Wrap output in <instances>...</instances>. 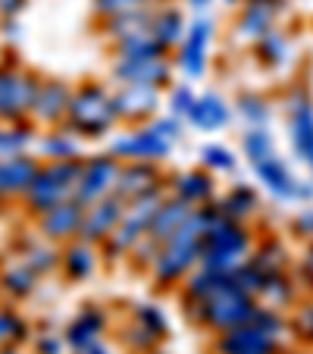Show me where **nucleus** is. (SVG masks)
<instances>
[{
  "label": "nucleus",
  "mask_w": 313,
  "mask_h": 354,
  "mask_svg": "<svg viewBox=\"0 0 313 354\" xmlns=\"http://www.w3.org/2000/svg\"><path fill=\"white\" fill-rule=\"evenodd\" d=\"M41 75L22 66H3L0 73V122H32L35 94Z\"/></svg>",
  "instance_id": "obj_6"
},
{
  "label": "nucleus",
  "mask_w": 313,
  "mask_h": 354,
  "mask_svg": "<svg viewBox=\"0 0 313 354\" xmlns=\"http://www.w3.org/2000/svg\"><path fill=\"white\" fill-rule=\"evenodd\" d=\"M185 32H188V19H185V13H182L179 7H173V3H160V7L153 10L151 35L157 38V44H160L163 50L179 47L182 38H185Z\"/></svg>",
  "instance_id": "obj_22"
},
{
  "label": "nucleus",
  "mask_w": 313,
  "mask_h": 354,
  "mask_svg": "<svg viewBox=\"0 0 313 354\" xmlns=\"http://www.w3.org/2000/svg\"><path fill=\"white\" fill-rule=\"evenodd\" d=\"M122 210H126V198L120 194H107V198L94 201L91 207H85V216H82V229H79V239L91 241V245H100L113 235L116 223L122 220Z\"/></svg>",
  "instance_id": "obj_12"
},
{
  "label": "nucleus",
  "mask_w": 313,
  "mask_h": 354,
  "mask_svg": "<svg viewBox=\"0 0 313 354\" xmlns=\"http://www.w3.org/2000/svg\"><path fill=\"white\" fill-rule=\"evenodd\" d=\"M257 57L273 69L285 66V63L292 60V41H288V35L273 28V32H267L263 38H257Z\"/></svg>",
  "instance_id": "obj_32"
},
{
  "label": "nucleus",
  "mask_w": 313,
  "mask_h": 354,
  "mask_svg": "<svg viewBox=\"0 0 313 354\" xmlns=\"http://www.w3.org/2000/svg\"><path fill=\"white\" fill-rule=\"evenodd\" d=\"M194 308H198V317L204 323H210V326L220 329V333H229V329H235V326L251 320L257 304H254V295L241 292V288L235 286V279H229L220 292H214L210 298L198 301Z\"/></svg>",
  "instance_id": "obj_5"
},
{
  "label": "nucleus",
  "mask_w": 313,
  "mask_h": 354,
  "mask_svg": "<svg viewBox=\"0 0 313 354\" xmlns=\"http://www.w3.org/2000/svg\"><path fill=\"white\" fill-rule=\"evenodd\" d=\"M38 351L41 354H60L63 351V339H57V335H41V339H38Z\"/></svg>",
  "instance_id": "obj_44"
},
{
  "label": "nucleus",
  "mask_w": 313,
  "mask_h": 354,
  "mask_svg": "<svg viewBox=\"0 0 313 354\" xmlns=\"http://www.w3.org/2000/svg\"><path fill=\"white\" fill-rule=\"evenodd\" d=\"M151 126L157 129V132H160V135H163V138H167V141H173V145H176V141H179V135H182L179 116H173V120H153Z\"/></svg>",
  "instance_id": "obj_41"
},
{
  "label": "nucleus",
  "mask_w": 313,
  "mask_h": 354,
  "mask_svg": "<svg viewBox=\"0 0 313 354\" xmlns=\"http://www.w3.org/2000/svg\"><path fill=\"white\" fill-rule=\"evenodd\" d=\"M41 276L35 273L32 267H28L22 257H16V261H7L3 267H0V292L13 295V298H26V295L35 292V286H38Z\"/></svg>",
  "instance_id": "obj_27"
},
{
  "label": "nucleus",
  "mask_w": 313,
  "mask_h": 354,
  "mask_svg": "<svg viewBox=\"0 0 313 354\" xmlns=\"http://www.w3.org/2000/svg\"><path fill=\"white\" fill-rule=\"evenodd\" d=\"M288 122H292V145L298 151V157L304 160L313 147V104L304 94L292 97V104H288Z\"/></svg>",
  "instance_id": "obj_25"
},
{
  "label": "nucleus",
  "mask_w": 313,
  "mask_h": 354,
  "mask_svg": "<svg viewBox=\"0 0 313 354\" xmlns=\"http://www.w3.org/2000/svg\"><path fill=\"white\" fill-rule=\"evenodd\" d=\"M41 154L47 160H79V135L69 132L66 126L47 132L41 138Z\"/></svg>",
  "instance_id": "obj_29"
},
{
  "label": "nucleus",
  "mask_w": 313,
  "mask_h": 354,
  "mask_svg": "<svg viewBox=\"0 0 313 354\" xmlns=\"http://www.w3.org/2000/svg\"><path fill=\"white\" fill-rule=\"evenodd\" d=\"M19 257H22V261H26L38 276H44V273H50L54 267H60V254H57L54 248H47V245H28Z\"/></svg>",
  "instance_id": "obj_35"
},
{
  "label": "nucleus",
  "mask_w": 313,
  "mask_h": 354,
  "mask_svg": "<svg viewBox=\"0 0 313 354\" xmlns=\"http://www.w3.org/2000/svg\"><path fill=\"white\" fill-rule=\"evenodd\" d=\"M191 204L182 198H163L160 207H157V214H153L151 220V229H147V239L153 241V245H163L167 239H173L176 232H179V226L188 220V214H191Z\"/></svg>",
  "instance_id": "obj_19"
},
{
  "label": "nucleus",
  "mask_w": 313,
  "mask_h": 354,
  "mask_svg": "<svg viewBox=\"0 0 313 354\" xmlns=\"http://www.w3.org/2000/svg\"><path fill=\"white\" fill-rule=\"evenodd\" d=\"M41 163L38 157L26 154H13V157H0V201H13L28 192L32 179L38 176Z\"/></svg>",
  "instance_id": "obj_16"
},
{
  "label": "nucleus",
  "mask_w": 313,
  "mask_h": 354,
  "mask_svg": "<svg viewBox=\"0 0 313 354\" xmlns=\"http://www.w3.org/2000/svg\"><path fill=\"white\" fill-rule=\"evenodd\" d=\"M254 173H257V179L263 182V185H267V192L276 194L279 201H304L313 194V185L301 182L276 154L267 157V160L254 163Z\"/></svg>",
  "instance_id": "obj_14"
},
{
  "label": "nucleus",
  "mask_w": 313,
  "mask_h": 354,
  "mask_svg": "<svg viewBox=\"0 0 313 354\" xmlns=\"http://www.w3.org/2000/svg\"><path fill=\"white\" fill-rule=\"evenodd\" d=\"M294 326H298L304 335H310V339H313V304H304V308L298 310V317H294Z\"/></svg>",
  "instance_id": "obj_43"
},
{
  "label": "nucleus",
  "mask_w": 313,
  "mask_h": 354,
  "mask_svg": "<svg viewBox=\"0 0 313 354\" xmlns=\"http://www.w3.org/2000/svg\"><path fill=\"white\" fill-rule=\"evenodd\" d=\"M173 198L188 201L191 207H204L207 201L214 198V179L207 173H179L173 179Z\"/></svg>",
  "instance_id": "obj_28"
},
{
  "label": "nucleus",
  "mask_w": 313,
  "mask_h": 354,
  "mask_svg": "<svg viewBox=\"0 0 313 354\" xmlns=\"http://www.w3.org/2000/svg\"><path fill=\"white\" fill-rule=\"evenodd\" d=\"M185 3H188V7H194V10H198V13H204V10L210 7L214 0H185Z\"/></svg>",
  "instance_id": "obj_47"
},
{
  "label": "nucleus",
  "mask_w": 313,
  "mask_h": 354,
  "mask_svg": "<svg viewBox=\"0 0 313 354\" xmlns=\"http://www.w3.org/2000/svg\"><path fill=\"white\" fill-rule=\"evenodd\" d=\"M214 19H207L204 13L194 16L188 22V32L179 44V69L188 79H200L207 69V50L214 44Z\"/></svg>",
  "instance_id": "obj_10"
},
{
  "label": "nucleus",
  "mask_w": 313,
  "mask_h": 354,
  "mask_svg": "<svg viewBox=\"0 0 313 354\" xmlns=\"http://www.w3.org/2000/svg\"><path fill=\"white\" fill-rule=\"evenodd\" d=\"M160 201H163V192L126 201L122 220L116 223L113 235H110L104 245H110L113 254H132V248L138 245V241L147 235V229H151V220H153V214H157V207H160Z\"/></svg>",
  "instance_id": "obj_7"
},
{
  "label": "nucleus",
  "mask_w": 313,
  "mask_h": 354,
  "mask_svg": "<svg viewBox=\"0 0 313 354\" xmlns=\"http://www.w3.org/2000/svg\"><path fill=\"white\" fill-rule=\"evenodd\" d=\"M167 0H91V10L97 19H110L120 13H135V10H157Z\"/></svg>",
  "instance_id": "obj_33"
},
{
  "label": "nucleus",
  "mask_w": 313,
  "mask_h": 354,
  "mask_svg": "<svg viewBox=\"0 0 313 354\" xmlns=\"http://www.w3.org/2000/svg\"><path fill=\"white\" fill-rule=\"evenodd\" d=\"M238 116L251 129L267 126V122H269V104L263 97H257V94H245V97L238 100Z\"/></svg>",
  "instance_id": "obj_36"
},
{
  "label": "nucleus",
  "mask_w": 313,
  "mask_h": 354,
  "mask_svg": "<svg viewBox=\"0 0 313 354\" xmlns=\"http://www.w3.org/2000/svg\"><path fill=\"white\" fill-rule=\"evenodd\" d=\"M200 160H204L207 169H214V173H229V169H235V154L222 145H207L204 151H200Z\"/></svg>",
  "instance_id": "obj_38"
},
{
  "label": "nucleus",
  "mask_w": 313,
  "mask_h": 354,
  "mask_svg": "<svg viewBox=\"0 0 313 354\" xmlns=\"http://www.w3.org/2000/svg\"><path fill=\"white\" fill-rule=\"evenodd\" d=\"M273 335H267L263 329H257L251 320L241 323V326L222 333L220 348L222 354H269L273 351Z\"/></svg>",
  "instance_id": "obj_21"
},
{
  "label": "nucleus",
  "mask_w": 313,
  "mask_h": 354,
  "mask_svg": "<svg viewBox=\"0 0 313 354\" xmlns=\"http://www.w3.org/2000/svg\"><path fill=\"white\" fill-rule=\"evenodd\" d=\"M104 326H107L104 314H100L97 308H85V310H82V314L66 326L63 339H66V345L75 351V348H85V345H91V342H97L100 335H104Z\"/></svg>",
  "instance_id": "obj_26"
},
{
  "label": "nucleus",
  "mask_w": 313,
  "mask_h": 354,
  "mask_svg": "<svg viewBox=\"0 0 313 354\" xmlns=\"http://www.w3.org/2000/svg\"><path fill=\"white\" fill-rule=\"evenodd\" d=\"M82 173V160H47L41 163L38 176L32 179L28 192L22 194V207L32 216H41L44 210L57 207L75 194V182Z\"/></svg>",
  "instance_id": "obj_3"
},
{
  "label": "nucleus",
  "mask_w": 313,
  "mask_h": 354,
  "mask_svg": "<svg viewBox=\"0 0 313 354\" xmlns=\"http://www.w3.org/2000/svg\"><path fill=\"white\" fill-rule=\"evenodd\" d=\"M304 270L307 273H313V248H310V254H307V261H304Z\"/></svg>",
  "instance_id": "obj_48"
},
{
  "label": "nucleus",
  "mask_w": 313,
  "mask_h": 354,
  "mask_svg": "<svg viewBox=\"0 0 313 354\" xmlns=\"http://www.w3.org/2000/svg\"><path fill=\"white\" fill-rule=\"evenodd\" d=\"M26 339V320L13 308H0V345H16Z\"/></svg>",
  "instance_id": "obj_37"
},
{
  "label": "nucleus",
  "mask_w": 313,
  "mask_h": 354,
  "mask_svg": "<svg viewBox=\"0 0 313 354\" xmlns=\"http://www.w3.org/2000/svg\"><path fill=\"white\" fill-rule=\"evenodd\" d=\"M304 163H307V167H310V169H313V147H310V154H307V157H304Z\"/></svg>",
  "instance_id": "obj_49"
},
{
  "label": "nucleus",
  "mask_w": 313,
  "mask_h": 354,
  "mask_svg": "<svg viewBox=\"0 0 313 354\" xmlns=\"http://www.w3.org/2000/svg\"><path fill=\"white\" fill-rule=\"evenodd\" d=\"M28 7V0H0V22L3 19H19V13Z\"/></svg>",
  "instance_id": "obj_42"
},
{
  "label": "nucleus",
  "mask_w": 313,
  "mask_h": 354,
  "mask_svg": "<svg viewBox=\"0 0 313 354\" xmlns=\"http://www.w3.org/2000/svg\"><path fill=\"white\" fill-rule=\"evenodd\" d=\"M73 354H110V348L97 339V342H91V345H85V348H75Z\"/></svg>",
  "instance_id": "obj_45"
},
{
  "label": "nucleus",
  "mask_w": 313,
  "mask_h": 354,
  "mask_svg": "<svg viewBox=\"0 0 313 354\" xmlns=\"http://www.w3.org/2000/svg\"><path fill=\"white\" fill-rule=\"evenodd\" d=\"M188 122H191L194 129H200V132H216V129H226L229 120H232V110H229V104L220 97V94H204V97L194 100L191 113L185 116Z\"/></svg>",
  "instance_id": "obj_24"
},
{
  "label": "nucleus",
  "mask_w": 313,
  "mask_h": 354,
  "mask_svg": "<svg viewBox=\"0 0 313 354\" xmlns=\"http://www.w3.org/2000/svg\"><path fill=\"white\" fill-rule=\"evenodd\" d=\"M97 251L91 241L85 239H73L66 241V248L60 251V270L69 276L73 282H85L97 273Z\"/></svg>",
  "instance_id": "obj_23"
},
{
  "label": "nucleus",
  "mask_w": 313,
  "mask_h": 354,
  "mask_svg": "<svg viewBox=\"0 0 313 354\" xmlns=\"http://www.w3.org/2000/svg\"><path fill=\"white\" fill-rule=\"evenodd\" d=\"M0 57H3V54H0Z\"/></svg>",
  "instance_id": "obj_52"
},
{
  "label": "nucleus",
  "mask_w": 313,
  "mask_h": 354,
  "mask_svg": "<svg viewBox=\"0 0 313 354\" xmlns=\"http://www.w3.org/2000/svg\"><path fill=\"white\" fill-rule=\"evenodd\" d=\"M216 216V204H204V207H194L188 214V220L179 226V232L173 239H167L153 257L151 270L157 276V282H176L185 279L188 270L194 263H200V251H204V235L210 229Z\"/></svg>",
  "instance_id": "obj_1"
},
{
  "label": "nucleus",
  "mask_w": 313,
  "mask_h": 354,
  "mask_svg": "<svg viewBox=\"0 0 313 354\" xmlns=\"http://www.w3.org/2000/svg\"><path fill=\"white\" fill-rule=\"evenodd\" d=\"M226 3H238V0H226Z\"/></svg>",
  "instance_id": "obj_51"
},
{
  "label": "nucleus",
  "mask_w": 313,
  "mask_h": 354,
  "mask_svg": "<svg viewBox=\"0 0 313 354\" xmlns=\"http://www.w3.org/2000/svg\"><path fill=\"white\" fill-rule=\"evenodd\" d=\"M282 3H285V0H245L241 16H238V22H235L238 32L251 41L273 32L276 19H279V13H282Z\"/></svg>",
  "instance_id": "obj_17"
},
{
  "label": "nucleus",
  "mask_w": 313,
  "mask_h": 354,
  "mask_svg": "<svg viewBox=\"0 0 313 354\" xmlns=\"http://www.w3.org/2000/svg\"><path fill=\"white\" fill-rule=\"evenodd\" d=\"M245 154H247V160H251V167H254V163L267 160V157H273V154H276L273 138H269V132H267L263 126L251 129V132L245 135Z\"/></svg>",
  "instance_id": "obj_34"
},
{
  "label": "nucleus",
  "mask_w": 313,
  "mask_h": 354,
  "mask_svg": "<svg viewBox=\"0 0 313 354\" xmlns=\"http://www.w3.org/2000/svg\"><path fill=\"white\" fill-rule=\"evenodd\" d=\"M69 100H73V88L63 79H41L38 94H35V107H32V122L63 126L69 113Z\"/></svg>",
  "instance_id": "obj_13"
},
{
  "label": "nucleus",
  "mask_w": 313,
  "mask_h": 354,
  "mask_svg": "<svg viewBox=\"0 0 313 354\" xmlns=\"http://www.w3.org/2000/svg\"><path fill=\"white\" fill-rule=\"evenodd\" d=\"M120 173H122V163L116 160L113 154L88 157V160H82V173H79V182H75L73 198L79 201L82 207H91L94 201L107 198V194L116 192Z\"/></svg>",
  "instance_id": "obj_8"
},
{
  "label": "nucleus",
  "mask_w": 313,
  "mask_h": 354,
  "mask_svg": "<svg viewBox=\"0 0 313 354\" xmlns=\"http://www.w3.org/2000/svg\"><path fill=\"white\" fill-rule=\"evenodd\" d=\"M169 60L167 54L157 57H116L113 63V79L120 85H151L160 88L169 79Z\"/></svg>",
  "instance_id": "obj_11"
},
{
  "label": "nucleus",
  "mask_w": 313,
  "mask_h": 354,
  "mask_svg": "<svg viewBox=\"0 0 313 354\" xmlns=\"http://www.w3.org/2000/svg\"><path fill=\"white\" fill-rule=\"evenodd\" d=\"M116 94V113L120 120H147L160 107V88L151 85H122Z\"/></svg>",
  "instance_id": "obj_18"
},
{
  "label": "nucleus",
  "mask_w": 313,
  "mask_h": 354,
  "mask_svg": "<svg viewBox=\"0 0 313 354\" xmlns=\"http://www.w3.org/2000/svg\"><path fill=\"white\" fill-rule=\"evenodd\" d=\"M194 100H198V94H194L188 85H179V88H176V91H173V97H169V104H173V113L185 120V116L191 113Z\"/></svg>",
  "instance_id": "obj_40"
},
{
  "label": "nucleus",
  "mask_w": 313,
  "mask_h": 354,
  "mask_svg": "<svg viewBox=\"0 0 313 354\" xmlns=\"http://www.w3.org/2000/svg\"><path fill=\"white\" fill-rule=\"evenodd\" d=\"M160 188V176L153 169V163H126L120 173V182H116V194L126 201L144 198V194H157Z\"/></svg>",
  "instance_id": "obj_20"
},
{
  "label": "nucleus",
  "mask_w": 313,
  "mask_h": 354,
  "mask_svg": "<svg viewBox=\"0 0 313 354\" xmlns=\"http://www.w3.org/2000/svg\"><path fill=\"white\" fill-rule=\"evenodd\" d=\"M298 232L301 235H313V214H304L298 220Z\"/></svg>",
  "instance_id": "obj_46"
},
{
  "label": "nucleus",
  "mask_w": 313,
  "mask_h": 354,
  "mask_svg": "<svg viewBox=\"0 0 313 354\" xmlns=\"http://www.w3.org/2000/svg\"><path fill=\"white\" fill-rule=\"evenodd\" d=\"M216 210H220L222 216H229V220L245 223L247 216L257 210V194H254L247 185H235L232 192L226 194V198L216 201Z\"/></svg>",
  "instance_id": "obj_30"
},
{
  "label": "nucleus",
  "mask_w": 313,
  "mask_h": 354,
  "mask_svg": "<svg viewBox=\"0 0 313 354\" xmlns=\"http://www.w3.org/2000/svg\"><path fill=\"white\" fill-rule=\"evenodd\" d=\"M251 254V232L245 229V223L229 220L216 210L214 223L204 235V251H200V263L214 270H226L232 273L235 267L247 261Z\"/></svg>",
  "instance_id": "obj_4"
},
{
  "label": "nucleus",
  "mask_w": 313,
  "mask_h": 354,
  "mask_svg": "<svg viewBox=\"0 0 313 354\" xmlns=\"http://www.w3.org/2000/svg\"><path fill=\"white\" fill-rule=\"evenodd\" d=\"M0 73H3V57H0Z\"/></svg>",
  "instance_id": "obj_50"
},
{
  "label": "nucleus",
  "mask_w": 313,
  "mask_h": 354,
  "mask_svg": "<svg viewBox=\"0 0 313 354\" xmlns=\"http://www.w3.org/2000/svg\"><path fill=\"white\" fill-rule=\"evenodd\" d=\"M135 323H138V326H144L151 335H160L163 329H167V317L153 308V304H141V308L135 310Z\"/></svg>",
  "instance_id": "obj_39"
},
{
  "label": "nucleus",
  "mask_w": 313,
  "mask_h": 354,
  "mask_svg": "<svg viewBox=\"0 0 313 354\" xmlns=\"http://www.w3.org/2000/svg\"><path fill=\"white\" fill-rule=\"evenodd\" d=\"M82 216H85V207H82L75 198L63 201V204H57V207L44 210L41 216H35L38 220V232L44 235L47 241H73L79 239V229H82Z\"/></svg>",
  "instance_id": "obj_15"
},
{
  "label": "nucleus",
  "mask_w": 313,
  "mask_h": 354,
  "mask_svg": "<svg viewBox=\"0 0 313 354\" xmlns=\"http://www.w3.org/2000/svg\"><path fill=\"white\" fill-rule=\"evenodd\" d=\"M169 147H173V141H167L153 126H141V129H132V132L120 135V138H113L110 154L126 163H138V160L153 163V160L169 157Z\"/></svg>",
  "instance_id": "obj_9"
},
{
  "label": "nucleus",
  "mask_w": 313,
  "mask_h": 354,
  "mask_svg": "<svg viewBox=\"0 0 313 354\" xmlns=\"http://www.w3.org/2000/svg\"><path fill=\"white\" fill-rule=\"evenodd\" d=\"M120 122L116 113V94L107 91L97 82H82L73 88V100H69V113L63 126L75 132L79 138H100Z\"/></svg>",
  "instance_id": "obj_2"
},
{
  "label": "nucleus",
  "mask_w": 313,
  "mask_h": 354,
  "mask_svg": "<svg viewBox=\"0 0 313 354\" xmlns=\"http://www.w3.org/2000/svg\"><path fill=\"white\" fill-rule=\"evenodd\" d=\"M35 141V129L28 122H0V157L26 154Z\"/></svg>",
  "instance_id": "obj_31"
}]
</instances>
